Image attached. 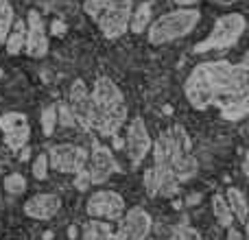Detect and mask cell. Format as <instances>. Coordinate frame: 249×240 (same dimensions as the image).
<instances>
[{
	"instance_id": "cell-1",
	"label": "cell",
	"mask_w": 249,
	"mask_h": 240,
	"mask_svg": "<svg viewBox=\"0 0 249 240\" xmlns=\"http://www.w3.org/2000/svg\"><path fill=\"white\" fill-rule=\"evenodd\" d=\"M188 103L195 109H208L216 105L225 120H236L247 116V64L230 61H208L199 64L188 74L184 83Z\"/></svg>"
},
{
	"instance_id": "cell-2",
	"label": "cell",
	"mask_w": 249,
	"mask_h": 240,
	"mask_svg": "<svg viewBox=\"0 0 249 240\" xmlns=\"http://www.w3.org/2000/svg\"><path fill=\"white\" fill-rule=\"evenodd\" d=\"M153 166L144 172V190L149 197L171 199L179 192V184L197 175V159L193 155V142L181 124L164 129L153 146Z\"/></svg>"
},
{
	"instance_id": "cell-3",
	"label": "cell",
	"mask_w": 249,
	"mask_h": 240,
	"mask_svg": "<svg viewBox=\"0 0 249 240\" xmlns=\"http://www.w3.org/2000/svg\"><path fill=\"white\" fill-rule=\"evenodd\" d=\"M92 129L101 136H116L127 120V103L123 92L109 77H99L92 86Z\"/></svg>"
},
{
	"instance_id": "cell-4",
	"label": "cell",
	"mask_w": 249,
	"mask_h": 240,
	"mask_svg": "<svg viewBox=\"0 0 249 240\" xmlns=\"http://www.w3.org/2000/svg\"><path fill=\"white\" fill-rule=\"evenodd\" d=\"M83 11L96 22L105 37L118 39L123 33H127L131 0H86Z\"/></svg>"
},
{
	"instance_id": "cell-5",
	"label": "cell",
	"mask_w": 249,
	"mask_h": 240,
	"mask_svg": "<svg viewBox=\"0 0 249 240\" xmlns=\"http://www.w3.org/2000/svg\"><path fill=\"white\" fill-rule=\"evenodd\" d=\"M199 11L197 9H177V11H168L166 16L158 17L153 24L149 26V42L153 46H162L173 39H179L188 35L190 31L197 26Z\"/></svg>"
},
{
	"instance_id": "cell-6",
	"label": "cell",
	"mask_w": 249,
	"mask_h": 240,
	"mask_svg": "<svg viewBox=\"0 0 249 240\" xmlns=\"http://www.w3.org/2000/svg\"><path fill=\"white\" fill-rule=\"evenodd\" d=\"M243 31H245V17L241 13H228L216 20L214 29L210 31L203 42L195 46V52H208V51H223L230 48L241 39Z\"/></svg>"
},
{
	"instance_id": "cell-7",
	"label": "cell",
	"mask_w": 249,
	"mask_h": 240,
	"mask_svg": "<svg viewBox=\"0 0 249 240\" xmlns=\"http://www.w3.org/2000/svg\"><path fill=\"white\" fill-rule=\"evenodd\" d=\"M124 199L114 190H96L90 194V199L86 201V212L90 219L96 221H105L112 223L118 221L124 214Z\"/></svg>"
},
{
	"instance_id": "cell-8",
	"label": "cell",
	"mask_w": 249,
	"mask_h": 240,
	"mask_svg": "<svg viewBox=\"0 0 249 240\" xmlns=\"http://www.w3.org/2000/svg\"><path fill=\"white\" fill-rule=\"evenodd\" d=\"M48 166L64 175H77L88 164V151L79 144H55L48 151Z\"/></svg>"
},
{
	"instance_id": "cell-9",
	"label": "cell",
	"mask_w": 249,
	"mask_h": 240,
	"mask_svg": "<svg viewBox=\"0 0 249 240\" xmlns=\"http://www.w3.org/2000/svg\"><path fill=\"white\" fill-rule=\"evenodd\" d=\"M153 229V219L144 207H131L118 219L112 240H146Z\"/></svg>"
},
{
	"instance_id": "cell-10",
	"label": "cell",
	"mask_w": 249,
	"mask_h": 240,
	"mask_svg": "<svg viewBox=\"0 0 249 240\" xmlns=\"http://www.w3.org/2000/svg\"><path fill=\"white\" fill-rule=\"evenodd\" d=\"M0 131L4 136V144L11 151H22L29 144L31 124L29 118L20 112H7L0 116Z\"/></svg>"
},
{
	"instance_id": "cell-11",
	"label": "cell",
	"mask_w": 249,
	"mask_h": 240,
	"mask_svg": "<svg viewBox=\"0 0 249 240\" xmlns=\"http://www.w3.org/2000/svg\"><path fill=\"white\" fill-rule=\"evenodd\" d=\"M68 112L72 114L74 124L83 127L86 131H92V99H90V90L83 83V79H77L70 87V96H68Z\"/></svg>"
},
{
	"instance_id": "cell-12",
	"label": "cell",
	"mask_w": 249,
	"mask_h": 240,
	"mask_svg": "<svg viewBox=\"0 0 249 240\" xmlns=\"http://www.w3.org/2000/svg\"><path fill=\"white\" fill-rule=\"evenodd\" d=\"M123 146L127 149V157L131 159V164H140L149 155L153 142H151L149 129H146L142 118L131 120V124L127 129V142H123Z\"/></svg>"
},
{
	"instance_id": "cell-13",
	"label": "cell",
	"mask_w": 249,
	"mask_h": 240,
	"mask_svg": "<svg viewBox=\"0 0 249 240\" xmlns=\"http://www.w3.org/2000/svg\"><path fill=\"white\" fill-rule=\"evenodd\" d=\"M24 52L33 59H42L48 52V35L44 29V20L35 9H31L26 16V42H24Z\"/></svg>"
},
{
	"instance_id": "cell-14",
	"label": "cell",
	"mask_w": 249,
	"mask_h": 240,
	"mask_svg": "<svg viewBox=\"0 0 249 240\" xmlns=\"http://www.w3.org/2000/svg\"><path fill=\"white\" fill-rule=\"evenodd\" d=\"M88 159L92 162L90 171H88V175H90V184H105L109 177L116 175V172L121 171V168H118V162L112 155V151H109L107 146L99 144V142L92 146V155Z\"/></svg>"
},
{
	"instance_id": "cell-15",
	"label": "cell",
	"mask_w": 249,
	"mask_h": 240,
	"mask_svg": "<svg viewBox=\"0 0 249 240\" xmlns=\"http://www.w3.org/2000/svg\"><path fill=\"white\" fill-rule=\"evenodd\" d=\"M24 214L33 221H51L59 214L61 210V197L53 192H39L33 194L31 199H26V203L22 206Z\"/></svg>"
},
{
	"instance_id": "cell-16",
	"label": "cell",
	"mask_w": 249,
	"mask_h": 240,
	"mask_svg": "<svg viewBox=\"0 0 249 240\" xmlns=\"http://www.w3.org/2000/svg\"><path fill=\"white\" fill-rule=\"evenodd\" d=\"M225 201H228L230 212H232V216L238 221V225H243V227H245V225H247V201H245L243 190L228 188V190H225Z\"/></svg>"
},
{
	"instance_id": "cell-17",
	"label": "cell",
	"mask_w": 249,
	"mask_h": 240,
	"mask_svg": "<svg viewBox=\"0 0 249 240\" xmlns=\"http://www.w3.org/2000/svg\"><path fill=\"white\" fill-rule=\"evenodd\" d=\"M24 42H26V24L22 20H13L11 31H9L4 46H7L9 55H20L24 51Z\"/></svg>"
},
{
	"instance_id": "cell-18",
	"label": "cell",
	"mask_w": 249,
	"mask_h": 240,
	"mask_svg": "<svg viewBox=\"0 0 249 240\" xmlns=\"http://www.w3.org/2000/svg\"><path fill=\"white\" fill-rule=\"evenodd\" d=\"M112 238H114L112 225L105 223V221H96V219H92L83 227V234H81V240H112Z\"/></svg>"
},
{
	"instance_id": "cell-19",
	"label": "cell",
	"mask_w": 249,
	"mask_h": 240,
	"mask_svg": "<svg viewBox=\"0 0 249 240\" xmlns=\"http://www.w3.org/2000/svg\"><path fill=\"white\" fill-rule=\"evenodd\" d=\"M212 212H214V219L219 221L221 227H225V229L234 227V216H232V212H230V206L223 194H214V197H212Z\"/></svg>"
},
{
	"instance_id": "cell-20",
	"label": "cell",
	"mask_w": 249,
	"mask_h": 240,
	"mask_svg": "<svg viewBox=\"0 0 249 240\" xmlns=\"http://www.w3.org/2000/svg\"><path fill=\"white\" fill-rule=\"evenodd\" d=\"M149 22H151V4L142 2L140 7L136 9V13L129 16V29H131L133 33H142V31L149 26Z\"/></svg>"
},
{
	"instance_id": "cell-21",
	"label": "cell",
	"mask_w": 249,
	"mask_h": 240,
	"mask_svg": "<svg viewBox=\"0 0 249 240\" xmlns=\"http://www.w3.org/2000/svg\"><path fill=\"white\" fill-rule=\"evenodd\" d=\"M39 122H42L44 136H53V131L57 127V105H46L39 114Z\"/></svg>"
},
{
	"instance_id": "cell-22",
	"label": "cell",
	"mask_w": 249,
	"mask_h": 240,
	"mask_svg": "<svg viewBox=\"0 0 249 240\" xmlns=\"http://www.w3.org/2000/svg\"><path fill=\"white\" fill-rule=\"evenodd\" d=\"M2 186H4V190H7L9 194L16 197V194H22L26 190V177L20 175V172H11V175L4 177Z\"/></svg>"
},
{
	"instance_id": "cell-23",
	"label": "cell",
	"mask_w": 249,
	"mask_h": 240,
	"mask_svg": "<svg viewBox=\"0 0 249 240\" xmlns=\"http://www.w3.org/2000/svg\"><path fill=\"white\" fill-rule=\"evenodd\" d=\"M48 157L46 155H37L35 157V162H33V168H31V172H33V177L37 181H44L48 177Z\"/></svg>"
},
{
	"instance_id": "cell-24",
	"label": "cell",
	"mask_w": 249,
	"mask_h": 240,
	"mask_svg": "<svg viewBox=\"0 0 249 240\" xmlns=\"http://www.w3.org/2000/svg\"><path fill=\"white\" fill-rule=\"evenodd\" d=\"M57 122L64 124V127H74V118L66 105H57Z\"/></svg>"
},
{
	"instance_id": "cell-25",
	"label": "cell",
	"mask_w": 249,
	"mask_h": 240,
	"mask_svg": "<svg viewBox=\"0 0 249 240\" xmlns=\"http://www.w3.org/2000/svg\"><path fill=\"white\" fill-rule=\"evenodd\" d=\"M74 186H77V190H88V186H92L90 184V175H88L86 168L74 175Z\"/></svg>"
},
{
	"instance_id": "cell-26",
	"label": "cell",
	"mask_w": 249,
	"mask_h": 240,
	"mask_svg": "<svg viewBox=\"0 0 249 240\" xmlns=\"http://www.w3.org/2000/svg\"><path fill=\"white\" fill-rule=\"evenodd\" d=\"M181 240H203V238H201V234H199L197 229L184 227V229H181Z\"/></svg>"
},
{
	"instance_id": "cell-27",
	"label": "cell",
	"mask_w": 249,
	"mask_h": 240,
	"mask_svg": "<svg viewBox=\"0 0 249 240\" xmlns=\"http://www.w3.org/2000/svg\"><path fill=\"white\" fill-rule=\"evenodd\" d=\"M51 31H53V35H59L61 37V35H66V24L61 20H55L53 26H51Z\"/></svg>"
},
{
	"instance_id": "cell-28",
	"label": "cell",
	"mask_w": 249,
	"mask_h": 240,
	"mask_svg": "<svg viewBox=\"0 0 249 240\" xmlns=\"http://www.w3.org/2000/svg\"><path fill=\"white\" fill-rule=\"evenodd\" d=\"M228 240H245V238H243V234L238 232L236 227H230L228 229Z\"/></svg>"
},
{
	"instance_id": "cell-29",
	"label": "cell",
	"mask_w": 249,
	"mask_h": 240,
	"mask_svg": "<svg viewBox=\"0 0 249 240\" xmlns=\"http://www.w3.org/2000/svg\"><path fill=\"white\" fill-rule=\"evenodd\" d=\"M179 7H193V4H197V0H175Z\"/></svg>"
},
{
	"instance_id": "cell-30",
	"label": "cell",
	"mask_w": 249,
	"mask_h": 240,
	"mask_svg": "<svg viewBox=\"0 0 249 240\" xmlns=\"http://www.w3.org/2000/svg\"><path fill=\"white\" fill-rule=\"evenodd\" d=\"M114 146H116V149H123V140H121V137L114 136Z\"/></svg>"
},
{
	"instance_id": "cell-31",
	"label": "cell",
	"mask_w": 249,
	"mask_h": 240,
	"mask_svg": "<svg viewBox=\"0 0 249 240\" xmlns=\"http://www.w3.org/2000/svg\"><path fill=\"white\" fill-rule=\"evenodd\" d=\"M4 2H7V0H0V7H2V4H4Z\"/></svg>"
},
{
	"instance_id": "cell-32",
	"label": "cell",
	"mask_w": 249,
	"mask_h": 240,
	"mask_svg": "<svg viewBox=\"0 0 249 240\" xmlns=\"http://www.w3.org/2000/svg\"><path fill=\"white\" fill-rule=\"evenodd\" d=\"M0 79H2V70H0Z\"/></svg>"
},
{
	"instance_id": "cell-33",
	"label": "cell",
	"mask_w": 249,
	"mask_h": 240,
	"mask_svg": "<svg viewBox=\"0 0 249 240\" xmlns=\"http://www.w3.org/2000/svg\"><path fill=\"white\" fill-rule=\"evenodd\" d=\"M146 240H151V238H146Z\"/></svg>"
}]
</instances>
